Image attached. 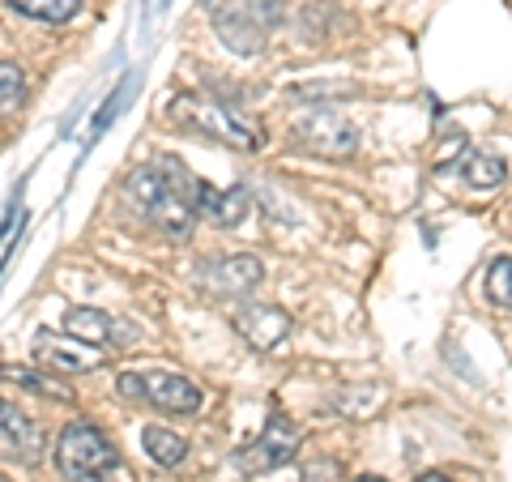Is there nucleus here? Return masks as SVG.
I'll list each match as a JSON object with an SVG mask.
<instances>
[{
	"label": "nucleus",
	"instance_id": "f257e3e1",
	"mask_svg": "<svg viewBox=\"0 0 512 482\" xmlns=\"http://www.w3.org/2000/svg\"><path fill=\"white\" fill-rule=\"evenodd\" d=\"M197 188L201 180L188 175L180 158H154V163L137 167L128 175V197L141 205L158 231H167L171 239H184L192 231V218H197Z\"/></svg>",
	"mask_w": 512,
	"mask_h": 482
},
{
	"label": "nucleus",
	"instance_id": "f03ea898",
	"mask_svg": "<svg viewBox=\"0 0 512 482\" xmlns=\"http://www.w3.org/2000/svg\"><path fill=\"white\" fill-rule=\"evenodd\" d=\"M205 9L235 56H256L286 18V0H205Z\"/></svg>",
	"mask_w": 512,
	"mask_h": 482
},
{
	"label": "nucleus",
	"instance_id": "7ed1b4c3",
	"mask_svg": "<svg viewBox=\"0 0 512 482\" xmlns=\"http://www.w3.org/2000/svg\"><path fill=\"white\" fill-rule=\"evenodd\" d=\"M171 120L197 133L205 141H218V146H231V150H261V124L239 116L231 103H218V99H205V94H180L171 103Z\"/></svg>",
	"mask_w": 512,
	"mask_h": 482
},
{
	"label": "nucleus",
	"instance_id": "20e7f679",
	"mask_svg": "<svg viewBox=\"0 0 512 482\" xmlns=\"http://www.w3.org/2000/svg\"><path fill=\"white\" fill-rule=\"evenodd\" d=\"M56 470L64 482H116L124 461L94 423H69L56 436Z\"/></svg>",
	"mask_w": 512,
	"mask_h": 482
},
{
	"label": "nucleus",
	"instance_id": "39448f33",
	"mask_svg": "<svg viewBox=\"0 0 512 482\" xmlns=\"http://www.w3.org/2000/svg\"><path fill=\"white\" fill-rule=\"evenodd\" d=\"M116 393L128 401H146V406L163 414H184V419L201 410V389L175 372H120Z\"/></svg>",
	"mask_w": 512,
	"mask_h": 482
},
{
	"label": "nucleus",
	"instance_id": "423d86ee",
	"mask_svg": "<svg viewBox=\"0 0 512 482\" xmlns=\"http://www.w3.org/2000/svg\"><path fill=\"white\" fill-rule=\"evenodd\" d=\"M299 444H303V431L286 419L282 410L269 414V423L265 431L256 436L252 444H244L235 453V465L244 474H269V470H282V465H291V457L299 453Z\"/></svg>",
	"mask_w": 512,
	"mask_h": 482
},
{
	"label": "nucleus",
	"instance_id": "0eeeda50",
	"mask_svg": "<svg viewBox=\"0 0 512 482\" xmlns=\"http://www.w3.org/2000/svg\"><path fill=\"white\" fill-rule=\"evenodd\" d=\"M43 453H47L43 427L30 414H22L13 401L0 397V457L18 461V465H39Z\"/></svg>",
	"mask_w": 512,
	"mask_h": 482
},
{
	"label": "nucleus",
	"instance_id": "6e6552de",
	"mask_svg": "<svg viewBox=\"0 0 512 482\" xmlns=\"http://www.w3.org/2000/svg\"><path fill=\"white\" fill-rule=\"evenodd\" d=\"M299 141L308 146L312 154H325V158H350L359 150V128L350 124L338 111H312L308 120L299 124Z\"/></svg>",
	"mask_w": 512,
	"mask_h": 482
},
{
	"label": "nucleus",
	"instance_id": "1a4fd4ad",
	"mask_svg": "<svg viewBox=\"0 0 512 482\" xmlns=\"http://www.w3.org/2000/svg\"><path fill=\"white\" fill-rule=\"evenodd\" d=\"M64 333H73L77 342H90V346H133L141 329L133 320H120V316H107L99 308H69L64 312Z\"/></svg>",
	"mask_w": 512,
	"mask_h": 482
},
{
	"label": "nucleus",
	"instance_id": "9d476101",
	"mask_svg": "<svg viewBox=\"0 0 512 482\" xmlns=\"http://www.w3.org/2000/svg\"><path fill=\"white\" fill-rule=\"evenodd\" d=\"M35 359L43 367H52L56 376H77L90 372V367H103V350L90 342H77V337H60V333H35Z\"/></svg>",
	"mask_w": 512,
	"mask_h": 482
},
{
	"label": "nucleus",
	"instance_id": "9b49d317",
	"mask_svg": "<svg viewBox=\"0 0 512 482\" xmlns=\"http://www.w3.org/2000/svg\"><path fill=\"white\" fill-rule=\"evenodd\" d=\"M231 320H235V329L248 337V346H256V350H274L286 333H291V316H286L282 308H269V303H252V299H244L239 308L231 312Z\"/></svg>",
	"mask_w": 512,
	"mask_h": 482
},
{
	"label": "nucleus",
	"instance_id": "f8f14e48",
	"mask_svg": "<svg viewBox=\"0 0 512 482\" xmlns=\"http://www.w3.org/2000/svg\"><path fill=\"white\" fill-rule=\"evenodd\" d=\"M205 269H210L205 282H210L218 295H248L252 286L265 278V265L256 261V256H227V261H214Z\"/></svg>",
	"mask_w": 512,
	"mask_h": 482
},
{
	"label": "nucleus",
	"instance_id": "ddd939ff",
	"mask_svg": "<svg viewBox=\"0 0 512 482\" xmlns=\"http://www.w3.org/2000/svg\"><path fill=\"white\" fill-rule=\"evenodd\" d=\"M197 214L210 218L214 227H235V222H244V214H248V188L218 192L214 184L201 180V188H197Z\"/></svg>",
	"mask_w": 512,
	"mask_h": 482
},
{
	"label": "nucleus",
	"instance_id": "4468645a",
	"mask_svg": "<svg viewBox=\"0 0 512 482\" xmlns=\"http://www.w3.org/2000/svg\"><path fill=\"white\" fill-rule=\"evenodd\" d=\"M0 376L13 380V384H22V389H30V393H39V397L64 401V406H73V401H77L69 384H60V380H56V372H52V376H43V372H30V367H13V363H5V367H0Z\"/></svg>",
	"mask_w": 512,
	"mask_h": 482
},
{
	"label": "nucleus",
	"instance_id": "2eb2a0df",
	"mask_svg": "<svg viewBox=\"0 0 512 482\" xmlns=\"http://www.w3.org/2000/svg\"><path fill=\"white\" fill-rule=\"evenodd\" d=\"M141 444H146V457L154 465H167V470L188 457V440L175 436V431H167V427H146L141 431Z\"/></svg>",
	"mask_w": 512,
	"mask_h": 482
},
{
	"label": "nucleus",
	"instance_id": "dca6fc26",
	"mask_svg": "<svg viewBox=\"0 0 512 482\" xmlns=\"http://www.w3.org/2000/svg\"><path fill=\"white\" fill-rule=\"evenodd\" d=\"M9 9H18L22 18H35L47 26H64V22L77 18L82 0H9Z\"/></svg>",
	"mask_w": 512,
	"mask_h": 482
},
{
	"label": "nucleus",
	"instance_id": "f3484780",
	"mask_svg": "<svg viewBox=\"0 0 512 482\" xmlns=\"http://www.w3.org/2000/svg\"><path fill=\"white\" fill-rule=\"evenodd\" d=\"M487 299L495 308L512 312V256H495L487 265Z\"/></svg>",
	"mask_w": 512,
	"mask_h": 482
},
{
	"label": "nucleus",
	"instance_id": "a211bd4d",
	"mask_svg": "<svg viewBox=\"0 0 512 482\" xmlns=\"http://www.w3.org/2000/svg\"><path fill=\"white\" fill-rule=\"evenodd\" d=\"M461 171H466V180L474 188H495V184H504V175H508L504 158H495V154H470Z\"/></svg>",
	"mask_w": 512,
	"mask_h": 482
},
{
	"label": "nucleus",
	"instance_id": "6ab92c4d",
	"mask_svg": "<svg viewBox=\"0 0 512 482\" xmlns=\"http://www.w3.org/2000/svg\"><path fill=\"white\" fill-rule=\"evenodd\" d=\"M26 99V69L18 60H0V111L18 107Z\"/></svg>",
	"mask_w": 512,
	"mask_h": 482
},
{
	"label": "nucleus",
	"instance_id": "aec40b11",
	"mask_svg": "<svg viewBox=\"0 0 512 482\" xmlns=\"http://www.w3.org/2000/svg\"><path fill=\"white\" fill-rule=\"evenodd\" d=\"M133 90H137V77H128L124 90H111V99H107V107H103V116L94 120V137H99L103 128H107L111 120H116V111H124V99H128V94H133Z\"/></svg>",
	"mask_w": 512,
	"mask_h": 482
},
{
	"label": "nucleus",
	"instance_id": "412c9836",
	"mask_svg": "<svg viewBox=\"0 0 512 482\" xmlns=\"http://www.w3.org/2000/svg\"><path fill=\"white\" fill-rule=\"evenodd\" d=\"M342 478V465L338 461H312L303 470V482H338Z\"/></svg>",
	"mask_w": 512,
	"mask_h": 482
},
{
	"label": "nucleus",
	"instance_id": "4be33fe9",
	"mask_svg": "<svg viewBox=\"0 0 512 482\" xmlns=\"http://www.w3.org/2000/svg\"><path fill=\"white\" fill-rule=\"evenodd\" d=\"M419 482H453V478H444V474H423Z\"/></svg>",
	"mask_w": 512,
	"mask_h": 482
},
{
	"label": "nucleus",
	"instance_id": "5701e85b",
	"mask_svg": "<svg viewBox=\"0 0 512 482\" xmlns=\"http://www.w3.org/2000/svg\"><path fill=\"white\" fill-rule=\"evenodd\" d=\"M355 482H384V478H372V474H367V478H355Z\"/></svg>",
	"mask_w": 512,
	"mask_h": 482
}]
</instances>
